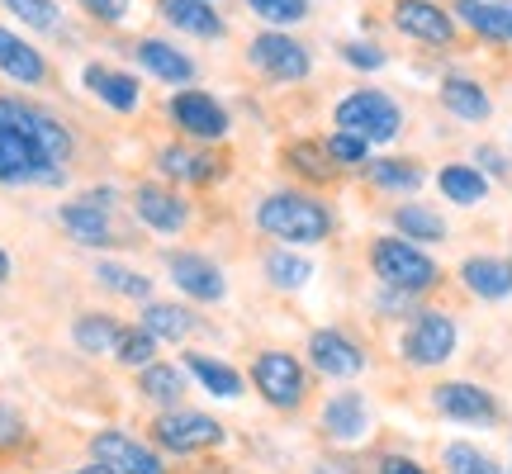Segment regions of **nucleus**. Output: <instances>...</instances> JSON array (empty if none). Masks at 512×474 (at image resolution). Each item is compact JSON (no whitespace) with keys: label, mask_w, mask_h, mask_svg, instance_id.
Instances as JSON below:
<instances>
[{"label":"nucleus","mask_w":512,"mask_h":474,"mask_svg":"<svg viewBox=\"0 0 512 474\" xmlns=\"http://www.w3.org/2000/svg\"><path fill=\"white\" fill-rule=\"evenodd\" d=\"M256 228L290 242V247H313V242L332 237V209L304 190H275L256 204Z\"/></svg>","instance_id":"obj_1"},{"label":"nucleus","mask_w":512,"mask_h":474,"mask_svg":"<svg viewBox=\"0 0 512 474\" xmlns=\"http://www.w3.org/2000/svg\"><path fill=\"white\" fill-rule=\"evenodd\" d=\"M370 271L380 275L384 290H403V294H427L441 285V266L422 252L418 242L408 237H375L370 242Z\"/></svg>","instance_id":"obj_2"},{"label":"nucleus","mask_w":512,"mask_h":474,"mask_svg":"<svg viewBox=\"0 0 512 474\" xmlns=\"http://www.w3.org/2000/svg\"><path fill=\"white\" fill-rule=\"evenodd\" d=\"M332 124L342 128V133H356V138H366L370 147L375 143H394L403 133V110L399 100H389L384 91H351L337 114H332Z\"/></svg>","instance_id":"obj_3"},{"label":"nucleus","mask_w":512,"mask_h":474,"mask_svg":"<svg viewBox=\"0 0 512 474\" xmlns=\"http://www.w3.org/2000/svg\"><path fill=\"white\" fill-rule=\"evenodd\" d=\"M0 124H10L15 133H24L43 166H62V171H67V162H72V133L57 124L53 114L34 110V105H24V100H0Z\"/></svg>","instance_id":"obj_4"},{"label":"nucleus","mask_w":512,"mask_h":474,"mask_svg":"<svg viewBox=\"0 0 512 474\" xmlns=\"http://www.w3.org/2000/svg\"><path fill=\"white\" fill-rule=\"evenodd\" d=\"M456 318L441 309H418L413 323L403 328V361L418 365V370H432V365H446L456 356Z\"/></svg>","instance_id":"obj_5"},{"label":"nucleus","mask_w":512,"mask_h":474,"mask_svg":"<svg viewBox=\"0 0 512 474\" xmlns=\"http://www.w3.org/2000/svg\"><path fill=\"white\" fill-rule=\"evenodd\" d=\"M252 384H256V394L271 403V408H280V413H294L304 403V394H309L304 365L294 361L290 351H261L252 365Z\"/></svg>","instance_id":"obj_6"},{"label":"nucleus","mask_w":512,"mask_h":474,"mask_svg":"<svg viewBox=\"0 0 512 474\" xmlns=\"http://www.w3.org/2000/svg\"><path fill=\"white\" fill-rule=\"evenodd\" d=\"M247 62H252L261 76H271V81H304V76L313 72L309 48L294 43L290 34H280V29L256 34L252 43H247Z\"/></svg>","instance_id":"obj_7"},{"label":"nucleus","mask_w":512,"mask_h":474,"mask_svg":"<svg viewBox=\"0 0 512 474\" xmlns=\"http://www.w3.org/2000/svg\"><path fill=\"white\" fill-rule=\"evenodd\" d=\"M432 408H437L441 418L465 422V427H489V422H498V399L484 384H470V380L437 384V389H432Z\"/></svg>","instance_id":"obj_8"},{"label":"nucleus","mask_w":512,"mask_h":474,"mask_svg":"<svg viewBox=\"0 0 512 474\" xmlns=\"http://www.w3.org/2000/svg\"><path fill=\"white\" fill-rule=\"evenodd\" d=\"M152 437L157 446L166 451H176V456H195V451H209V446H219L223 441V427L209 413H162V418L152 422Z\"/></svg>","instance_id":"obj_9"},{"label":"nucleus","mask_w":512,"mask_h":474,"mask_svg":"<svg viewBox=\"0 0 512 474\" xmlns=\"http://www.w3.org/2000/svg\"><path fill=\"white\" fill-rule=\"evenodd\" d=\"M0 181L5 185H24V181L29 185H57L62 181V166H43L24 133H15L10 124H0Z\"/></svg>","instance_id":"obj_10"},{"label":"nucleus","mask_w":512,"mask_h":474,"mask_svg":"<svg viewBox=\"0 0 512 474\" xmlns=\"http://www.w3.org/2000/svg\"><path fill=\"white\" fill-rule=\"evenodd\" d=\"M309 365L318 375H328V380H356L366 370V351L356 347L347 332L318 328L309 337Z\"/></svg>","instance_id":"obj_11"},{"label":"nucleus","mask_w":512,"mask_h":474,"mask_svg":"<svg viewBox=\"0 0 512 474\" xmlns=\"http://www.w3.org/2000/svg\"><path fill=\"white\" fill-rule=\"evenodd\" d=\"M394 29L408 38H418V43H427V48H451L456 19L446 15L437 0H399V5H394Z\"/></svg>","instance_id":"obj_12"},{"label":"nucleus","mask_w":512,"mask_h":474,"mask_svg":"<svg viewBox=\"0 0 512 474\" xmlns=\"http://www.w3.org/2000/svg\"><path fill=\"white\" fill-rule=\"evenodd\" d=\"M166 271H171V285L190 299H200V304H219L223 294H228V280L223 271L200 252H176L166 261Z\"/></svg>","instance_id":"obj_13"},{"label":"nucleus","mask_w":512,"mask_h":474,"mask_svg":"<svg viewBox=\"0 0 512 474\" xmlns=\"http://www.w3.org/2000/svg\"><path fill=\"white\" fill-rule=\"evenodd\" d=\"M171 119L181 124V133L204 138V143L228 133V110H223L214 95H204V91H176L171 95Z\"/></svg>","instance_id":"obj_14"},{"label":"nucleus","mask_w":512,"mask_h":474,"mask_svg":"<svg viewBox=\"0 0 512 474\" xmlns=\"http://www.w3.org/2000/svg\"><path fill=\"white\" fill-rule=\"evenodd\" d=\"M91 456H95V465H105L114 474H166L162 460L152 456L143 441L124 437V432H100L91 441Z\"/></svg>","instance_id":"obj_15"},{"label":"nucleus","mask_w":512,"mask_h":474,"mask_svg":"<svg viewBox=\"0 0 512 474\" xmlns=\"http://www.w3.org/2000/svg\"><path fill=\"white\" fill-rule=\"evenodd\" d=\"M460 285L484 304L512 299V261H503V256H465L460 261Z\"/></svg>","instance_id":"obj_16"},{"label":"nucleus","mask_w":512,"mask_h":474,"mask_svg":"<svg viewBox=\"0 0 512 474\" xmlns=\"http://www.w3.org/2000/svg\"><path fill=\"white\" fill-rule=\"evenodd\" d=\"M133 214L152 233H181L185 228V200L176 190H166V185H138L133 190Z\"/></svg>","instance_id":"obj_17"},{"label":"nucleus","mask_w":512,"mask_h":474,"mask_svg":"<svg viewBox=\"0 0 512 474\" xmlns=\"http://www.w3.org/2000/svg\"><path fill=\"white\" fill-rule=\"evenodd\" d=\"M323 432H328L332 441H342V446L361 441L370 432V408H366V399H361L356 389L332 394V399L323 403Z\"/></svg>","instance_id":"obj_18"},{"label":"nucleus","mask_w":512,"mask_h":474,"mask_svg":"<svg viewBox=\"0 0 512 474\" xmlns=\"http://www.w3.org/2000/svg\"><path fill=\"white\" fill-rule=\"evenodd\" d=\"M133 57H138V67L152 72L157 81H171V86H190V81H195V57H185L181 48H171L162 38H138V43H133Z\"/></svg>","instance_id":"obj_19"},{"label":"nucleus","mask_w":512,"mask_h":474,"mask_svg":"<svg viewBox=\"0 0 512 474\" xmlns=\"http://www.w3.org/2000/svg\"><path fill=\"white\" fill-rule=\"evenodd\" d=\"M57 223L67 228V237L72 242H81V247H110L114 242V228H110V209H95V204L86 200H72L57 209Z\"/></svg>","instance_id":"obj_20"},{"label":"nucleus","mask_w":512,"mask_h":474,"mask_svg":"<svg viewBox=\"0 0 512 474\" xmlns=\"http://www.w3.org/2000/svg\"><path fill=\"white\" fill-rule=\"evenodd\" d=\"M157 10H162V19L171 24V29H181V34H195V38H223L228 34L223 15L209 5V0H162Z\"/></svg>","instance_id":"obj_21"},{"label":"nucleus","mask_w":512,"mask_h":474,"mask_svg":"<svg viewBox=\"0 0 512 474\" xmlns=\"http://www.w3.org/2000/svg\"><path fill=\"white\" fill-rule=\"evenodd\" d=\"M441 105H446V114H456L460 124H484L494 114L489 91L479 81H470V76H446L441 81Z\"/></svg>","instance_id":"obj_22"},{"label":"nucleus","mask_w":512,"mask_h":474,"mask_svg":"<svg viewBox=\"0 0 512 474\" xmlns=\"http://www.w3.org/2000/svg\"><path fill=\"white\" fill-rule=\"evenodd\" d=\"M0 72L10 76V81H19V86H43V81H48V62L19 34L0 29Z\"/></svg>","instance_id":"obj_23"},{"label":"nucleus","mask_w":512,"mask_h":474,"mask_svg":"<svg viewBox=\"0 0 512 474\" xmlns=\"http://www.w3.org/2000/svg\"><path fill=\"white\" fill-rule=\"evenodd\" d=\"M86 86H91L95 100H105L110 110L128 114V110H138V100H143V86L133 81L128 72H114V67H100V62H91L86 67Z\"/></svg>","instance_id":"obj_24"},{"label":"nucleus","mask_w":512,"mask_h":474,"mask_svg":"<svg viewBox=\"0 0 512 474\" xmlns=\"http://www.w3.org/2000/svg\"><path fill=\"white\" fill-rule=\"evenodd\" d=\"M437 185H441V195H446L451 204H460V209H475V204L489 200V176H484L479 166H470V162L441 166Z\"/></svg>","instance_id":"obj_25"},{"label":"nucleus","mask_w":512,"mask_h":474,"mask_svg":"<svg viewBox=\"0 0 512 474\" xmlns=\"http://www.w3.org/2000/svg\"><path fill=\"white\" fill-rule=\"evenodd\" d=\"M366 176L375 190H384V195H418L422 190V166L408 162V157H380V162H366Z\"/></svg>","instance_id":"obj_26"},{"label":"nucleus","mask_w":512,"mask_h":474,"mask_svg":"<svg viewBox=\"0 0 512 474\" xmlns=\"http://www.w3.org/2000/svg\"><path fill=\"white\" fill-rule=\"evenodd\" d=\"M394 233L408 237V242H446V219H441L432 204H422V200H408L394 209Z\"/></svg>","instance_id":"obj_27"},{"label":"nucleus","mask_w":512,"mask_h":474,"mask_svg":"<svg viewBox=\"0 0 512 474\" xmlns=\"http://www.w3.org/2000/svg\"><path fill=\"white\" fill-rule=\"evenodd\" d=\"M157 162H162L166 176H176V181H190V185H204L219 176V162L209 157V152H190V147H162L157 152Z\"/></svg>","instance_id":"obj_28"},{"label":"nucleus","mask_w":512,"mask_h":474,"mask_svg":"<svg viewBox=\"0 0 512 474\" xmlns=\"http://www.w3.org/2000/svg\"><path fill=\"white\" fill-rule=\"evenodd\" d=\"M185 365H190V375H195L214 399H238L242 394V375L233 370V365L209 361V356H200V351H195V356H185Z\"/></svg>","instance_id":"obj_29"},{"label":"nucleus","mask_w":512,"mask_h":474,"mask_svg":"<svg viewBox=\"0 0 512 474\" xmlns=\"http://www.w3.org/2000/svg\"><path fill=\"white\" fill-rule=\"evenodd\" d=\"M143 328L157 337V342H181L195 332V318L181 309V304H147L143 309Z\"/></svg>","instance_id":"obj_30"},{"label":"nucleus","mask_w":512,"mask_h":474,"mask_svg":"<svg viewBox=\"0 0 512 474\" xmlns=\"http://www.w3.org/2000/svg\"><path fill=\"white\" fill-rule=\"evenodd\" d=\"M119 332H124V328H119L114 318H105V313H86V318H76L72 337H76V347H81V351L105 356V351L119 347Z\"/></svg>","instance_id":"obj_31"},{"label":"nucleus","mask_w":512,"mask_h":474,"mask_svg":"<svg viewBox=\"0 0 512 474\" xmlns=\"http://www.w3.org/2000/svg\"><path fill=\"white\" fill-rule=\"evenodd\" d=\"M138 389H143V399H152V403H181V394H185V375L176 370V365H147L143 375H138Z\"/></svg>","instance_id":"obj_32"},{"label":"nucleus","mask_w":512,"mask_h":474,"mask_svg":"<svg viewBox=\"0 0 512 474\" xmlns=\"http://www.w3.org/2000/svg\"><path fill=\"white\" fill-rule=\"evenodd\" d=\"M95 280L114 294H128V299H147V294H152V280L138 275L133 266H119V261H100V266H95Z\"/></svg>","instance_id":"obj_33"},{"label":"nucleus","mask_w":512,"mask_h":474,"mask_svg":"<svg viewBox=\"0 0 512 474\" xmlns=\"http://www.w3.org/2000/svg\"><path fill=\"white\" fill-rule=\"evenodd\" d=\"M247 10L256 19H266L271 29H285V24H304L309 19V0H247Z\"/></svg>","instance_id":"obj_34"},{"label":"nucleus","mask_w":512,"mask_h":474,"mask_svg":"<svg viewBox=\"0 0 512 474\" xmlns=\"http://www.w3.org/2000/svg\"><path fill=\"white\" fill-rule=\"evenodd\" d=\"M114 356L124 365H138V370H147L152 365V356H157V337L138 323V328H124L119 332V347H114Z\"/></svg>","instance_id":"obj_35"},{"label":"nucleus","mask_w":512,"mask_h":474,"mask_svg":"<svg viewBox=\"0 0 512 474\" xmlns=\"http://www.w3.org/2000/svg\"><path fill=\"white\" fill-rule=\"evenodd\" d=\"M441 460H446V474H503L498 460H489L484 451L465 446V441H451V446L441 451Z\"/></svg>","instance_id":"obj_36"},{"label":"nucleus","mask_w":512,"mask_h":474,"mask_svg":"<svg viewBox=\"0 0 512 474\" xmlns=\"http://www.w3.org/2000/svg\"><path fill=\"white\" fill-rule=\"evenodd\" d=\"M290 166L294 171H304L309 181H332V176H337V166H332V157H328V147L323 143H294L290 147Z\"/></svg>","instance_id":"obj_37"},{"label":"nucleus","mask_w":512,"mask_h":474,"mask_svg":"<svg viewBox=\"0 0 512 474\" xmlns=\"http://www.w3.org/2000/svg\"><path fill=\"white\" fill-rule=\"evenodd\" d=\"M266 275H271V285H280V290H299V285L313 275V266L304 256L275 252V256H266Z\"/></svg>","instance_id":"obj_38"},{"label":"nucleus","mask_w":512,"mask_h":474,"mask_svg":"<svg viewBox=\"0 0 512 474\" xmlns=\"http://www.w3.org/2000/svg\"><path fill=\"white\" fill-rule=\"evenodd\" d=\"M323 147H328V157H332V166H337V171H342V166H366L370 162V143H366V138L342 133V128H337Z\"/></svg>","instance_id":"obj_39"},{"label":"nucleus","mask_w":512,"mask_h":474,"mask_svg":"<svg viewBox=\"0 0 512 474\" xmlns=\"http://www.w3.org/2000/svg\"><path fill=\"white\" fill-rule=\"evenodd\" d=\"M10 15H19L29 29H57L62 24V10H57L53 0H0Z\"/></svg>","instance_id":"obj_40"},{"label":"nucleus","mask_w":512,"mask_h":474,"mask_svg":"<svg viewBox=\"0 0 512 474\" xmlns=\"http://www.w3.org/2000/svg\"><path fill=\"white\" fill-rule=\"evenodd\" d=\"M456 10H460V19L475 29V34H484V38H494L498 43V24H494V0H456Z\"/></svg>","instance_id":"obj_41"},{"label":"nucleus","mask_w":512,"mask_h":474,"mask_svg":"<svg viewBox=\"0 0 512 474\" xmlns=\"http://www.w3.org/2000/svg\"><path fill=\"white\" fill-rule=\"evenodd\" d=\"M342 62L361 67V72H380V67H384V48H375V43H342Z\"/></svg>","instance_id":"obj_42"},{"label":"nucleus","mask_w":512,"mask_h":474,"mask_svg":"<svg viewBox=\"0 0 512 474\" xmlns=\"http://www.w3.org/2000/svg\"><path fill=\"white\" fill-rule=\"evenodd\" d=\"M86 15H95V19H105V24H119V19L128 15V0H76Z\"/></svg>","instance_id":"obj_43"},{"label":"nucleus","mask_w":512,"mask_h":474,"mask_svg":"<svg viewBox=\"0 0 512 474\" xmlns=\"http://www.w3.org/2000/svg\"><path fill=\"white\" fill-rule=\"evenodd\" d=\"M19 437H24V427H19V413L0 403V446H10V441H19Z\"/></svg>","instance_id":"obj_44"},{"label":"nucleus","mask_w":512,"mask_h":474,"mask_svg":"<svg viewBox=\"0 0 512 474\" xmlns=\"http://www.w3.org/2000/svg\"><path fill=\"white\" fill-rule=\"evenodd\" d=\"M494 24H498V43H512V0H494Z\"/></svg>","instance_id":"obj_45"},{"label":"nucleus","mask_w":512,"mask_h":474,"mask_svg":"<svg viewBox=\"0 0 512 474\" xmlns=\"http://www.w3.org/2000/svg\"><path fill=\"white\" fill-rule=\"evenodd\" d=\"M380 474H427V470H422L418 460H408V456H384Z\"/></svg>","instance_id":"obj_46"},{"label":"nucleus","mask_w":512,"mask_h":474,"mask_svg":"<svg viewBox=\"0 0 512 474\" xmlns=\"http://www.w3.org/2000/svg\"><path fill=\"white\" fill-rule=\"evenodd\" d=\"M479 162L489 166L494 176H508V166H503V152H494V147H479Z\"/></svg>","instance_id":"obj_47"},{"label":"nucleus","mask_w":512,"mask_h":474,"mask_svg":"<svg viewBox=\"0 0 512 474\" xmlns=\"http://www.w3.org/2000/svg\"><path fill=\"white\" fill-rule=\"evenodd\" d=\"M72 474H114V470H105V465H86V470H72Z\"/></svg>","instance_id":"obj_48"},{"label":"nucleus","mask_w":512,"mask_h":474,"mask_svg":"<svg viewBox=\"0 0 512 474\" xmlns=\"http://www.w3.org/2000/svg\"><path fill=\"white\" fill-rule=\"evenodd\" d=\"M5 275H10V256L0 252V280H5Z\"/></svg>","instance_id":"obj_49"},{"label":"nucleus","mask_w":512,"mask_h":474,"mask_svg":"<svg viewBox=\"0 0 512 474\" xmlns=\"http://www.w3.org/2000/svg\"><path fill=\"white\" fill-rule=\"evenodd\" d=\"M318 474H342V470H337V465H332V470H318Z\"/></svg>","instance_id":"obj_50"}]
</instances>
